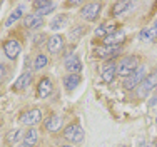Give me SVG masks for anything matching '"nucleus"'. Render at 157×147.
I'll return each instance as SVG.
<instances>
[{"label": "nucleus", "instance_id": "nucleus-1", "mask_svg": "<svg viewBox=\"0 0 157 147\" xmlns=\"http://www.w3.org/2000/svg\"><path fill=\"white\" fill-rule=\"evenodd\" d=\"M140 67V59L137 55H127L117 64V75L121 77H129Z\"/></svg>", "mask_w": 157, "mask_h": 147}, {"label": "nucleus", "instance_id": "nucleus-2", "mask_svg": "<svg viewBox=\"0 0 157 147\" xmlns=\"http://www.w3.org/2000/svg\"><path fill=\"white\" fill-rule=\"evenodd\" d=\"M100 10H102V5H100L99 2H90V3H87V5H84V9L80 10V15H82L84 20L94 22L100 15Z\"/></svg>", "mask_w": 157, "mask_h": 147}, {"label": "nucleus", "instance_id": "nucleus-3", "mask_svg": "<svg viewBox=\"0 0 157 147\" xmlns=\"http://www.w3.org/2000/svg\"><path fill=\"white\" fill-rule=\"evenodd\" d=\"M62 135H63V139H67L70 142H80L84 139V129L78 124H70V126H67L63 129Z\"/></svg>", "mask_w": 157, "mask_h": 147}, {"label": "nucleus", "instance_id": "nucleus-4", "mask_svg": "<svg viewBox=\"0 0 157 147\" xmlns=\"http://www.w3.org/2000/svg\"><path fill=\"white\" fill-rule=\"evenodd\" d=\"M20 124L22 126H37V124L42 120V112H40V109H30V110L24 112V114L20 115Z\"/></svg>", "mask_w": 157, "mask_h": 147}, {"label": "nucleus", "instance_id": "nucleus-5", "mask_svg": "<svg viewBox=\"0 0 157 147\" xmlns=\"http://www.w3.org/2000/svg\"><path fill=\"white\" fill-rule=\"evenodd\" d=\"M144 79H145V67L140 65L132 75H129L127 79H124V89L132 90L134 87H136V85L142 84V80H144Z\"/></svg>", "mask_w": 157, "mask_h": 147}, {"label": "nucleus", "instance_id": "nucleus-6", "mask_svg": "<svg viewBox=\"0 0 157 147\" xmlns=\"http://www.w3.org/2000/svg\"><path fill=\"white\" fill-rule=\"evenodd\" d=\"M155 85H157V72L145 75V79L142 80V84L139 87V95H147V94L151 92Z\"/></svg>", "mask_w": 157, "mask_h": 147}, {"label": "nucleus", "instance_id": "nucleus-7", "mask_svg": "<svg viewBox=\"0 0 157 147\" xmlns=\"http://www.w3.org/2000/svg\"><path fill=\"white\" fill-rule=\"evenodd\" d=\"M122 45H105V47H99L95 48L97 52V57L100 59H114L115 55H119Z\"/></svg>", "mask_w": 157, "mask_h": 147}, {"label": "nucleus", "instance_id": "nucleus-8", "mask_svg": "<svg viewBox=\"0 0 157 147\" xmlns=\"http://www.w3.org/2000/svg\"><path fill=\"white\" fill-rule=\"evenodd\" d=\"M3 52H5V55L10 60H15L18 55H20L22 47H20V44H18L17 40H7V42L3 44Z\"/></svg>", "mask_w": 157, "mask_h": 147}, {"label": "nucleus", "instance_id": "nucleus-9", "mask_svg": "<svg viewBox=\"0 0 157 147\" xmlns=\"http://www.w3.org/2000/svg\"><path fill=\"white\" fill-rule=\"evenodd\" d=\"M52 94V82L48 77H44L42 80L39 82V87H37V95L40 97V99H45Z\"/></svg>", "mask_w": 157, "mask_h": 147}, {"label": "nucleus", "instance_id": "nucleus-10", "mask_svg": "<svg viewBox=\"0 0 157 147\" xmlns=\"http://www.w3.org/2000/svg\"><path fill=\"white\" fill-rule=\"evenodd\" d=\"M124 40H125V32H124V30H121V29H117L112 35H109V37L104 39V44H105V45H122V44H124Z\"/></svg>", "mask_w": 157, "mask_h": 147}, {"label": "nucleus", "instance_id": "nucleus-11", "mask_svg": "<svg viewBox=\"0 0 157 147\" xmlns=\"http://www.w3.org/2000/svg\"><path fill=\"white\" fill-rule=\"evenodd\" d=\"M24 25L27 29H40L44 25V17H40L37 14H30L24 18Z\"/></svg>", "mask_w": 157, "mask_h": 147}, {"label": "nucleus", "instance_id": "nucleus-12", "mask_svg": "<svg viewBox=\"0 0 157 147\" xmlns=\"http://www.w3.org/2000/svg\"><path fill=\"white\" fill-rule=\"evenodd\" d=\"M63 47V39L62 35H52L48 37V42H47V48L48 52H52V54H57V52H60Z\"/></svg>", "mask_w": 157, "mask_h": 147}, {"label": "nucleus", "instance_id": "nucleus-13", "mask_svg": "<svg viewBox=\"0 0 157 147\" xmlns=\"http://www.w3.org/2000/svg\"><path fill=\"white\" fill-rule=\"evenodd\" d=\"M33 9H35V14L44 17V15L50 14L52 10L55 9V2H35L33 3Z\"/></svg>", "mask_w": 157, "mask_h": 147}, {"label": "nucleus", "instance_id": "nucleus-14", "mask_svg": "<svg viewBox=\"0 0 157 147\" xmlns=\"http://www.w3.org/2000/svg\"><path fill=\"white\" fill-rule=\"evenodd\" d=\"M44 127L48 130V132H57L59 129L62 127V119L59 117V115H50V117L45 119V122H44Z\"/></svg>", "mask_w": 157, "mask_h": 147}, {"label": "nucleus", "instance_id": "nucleus-15", "mask_svg": "<svg viewBox=\"0 0 157 147\" xmlns=\"http://www.w3.org/2000/svg\"><path fill=\"white\" fill-rule=\"evenodd\" d=\"M65 70L69 74H78V72H80V70H82V64H80V60H78V57L70 55V57L65 60Z\"/></svg>", "mask_w": 157, "mask_h": 147}, {"label": "nucleus", "instance_id": "nucleus-16", "mask_svg": "<svg viewBox=\"0 0 157 147\" xmlns=\"http://www.w3.org/2000/svg\"><path fill=\"white\" fill-rule=\"evenodd\" d=\"M115 75H117V67H115L112 62L107 64L105 67H102V80L105 82V84H110V82L115 79Z\"/></svg>", "mask_w": 157, "mask_h": 147}, {"label": "nucleus", "instance_id": "nucleus-17", "mask_svg": "<svg viewBox=\"0 0 157 147\" xmlns=\"http://www.w3.org/2000/svg\"><path fill=\"white\" fill-rule=\"evenodd\" d=\"M78 84H80V75L78 74H69L63 77V87H65V90H69V92L75 90V87Z\"/></svg>", "mask_w": 157, "mask_h": 147}, {"label": "nucleus", "instance_id": "nucleus-18", "mask_svg": "<svg viewBox=\"0 0 157 147\" xmlns=\"http://www.w3.org/2000/svg\"><path fill=\"white\" fill-rule=\"evenodd\" d=\"M39 142V132H37V129H29L27 132H25L24 135V145H27V147H33Z\"/></svg>", "mask_w": 157, "mask_h": 147}, {"label": "nucleus", "instance_id": "nucleus-19", "mask_svg": "<svg viewBox=\"0 0 157 147\" xmlns=\"http://www.w3.org/2000/svg\"><path fill=\"white\" fill-rule=\"evenodd\" d=\"M32 82V72H25L22 74L20 77L15 80V84H13V90H20V89H25L29 84Z\"/></svg>", "mask_w": 157, "mask_h": 147}, {"label": "nucleus", "instance_id": "nucleus-20", "mask_svg": "<svg viewBox=\"0 0 157 147\" xmlns=\"http://www.w3.org/2000/svg\"><path fill=\"white\" fill-rule=\"evenodd\" d=\"M115 30H117V27H115V25L105 24V25H100V27H97V29H95V35H97V37H102V39H105V37L112 35V33H114Z\"/></svg>", "mask_w": 157, "mask_h": 147}, {"label": "nucleus", "instance_id": "nucleus-21", "mask_svg": "<svg viewBox=\"0 0 157 147\" xmlns=\"http://www.w3.org/2000/svg\"><path fill=\"white\" fill-rule=\"evenodd\" d=\"M130 7H132L130 2H117L114 7H112V15H121L124 12H129Z\"/></svg>", "mask_w": 157, "mask_h": 147}, {"label": "nucleus", "instance_id": "nucleus-22", "mask_svg": "<svg viewBox=\"0 0 157 147\" xmlns=\"http://www.w3.org/2000/svg\"><path fill=\"white\" fill-rule=\"evenodd\" d=\"M65 24H67V15H59L57 18H54V20L50 22V29L52 30H59V29H62Z\"/></svg>", "mask_w": 157, "mask_h": 147}, {"label": "nucleus", "instance_id": "nucleus-23", "mask_svg": "<svg viewBox=\"0 0 157 147\" xmlns=\"http://www.w3.org/2000/svg\"><path fill=\"white\" fill-rule=\"evenodd\" d=\"M22 132H24V130H20V129L10 130V132L7 134V142H9V144H15L17 141H20V139H22Z\"/></svg>", "mask_w": 157, "mask_h": 147}, {"label": "nucleus", "instance_id": "nucleus-24", "mask_svg": "<svg viewBox=\"0 0 157 147\" xmlns=\"http://www.w3.org/2000/svg\"><path fill=\"white\" fill-rule=\"evenodd\" d=\"M22 12H24V10H22L20 7H18V9H15V10H13V12H10L9 18H7V22H5V25H7V27H10V25H12L13 22H17L18 18L22 17Z\"/></svg>", "mask_w": 157, "mask_h": 147}, {"label": "nucleus", "instance_id": "nucleus-25", "mask_svg": "<svg viewBox=\"0 0 157 147\" xmlns=\"http://www.w3.org/2000/svg\"><path fill=\"white\" fill-rule=\"evenodd\" d=\"M47 62H48V60H47V57H45L44 54L37 55V57H35V60H33V69H35V70H40V69H44V67L47 65Z\"/></svg>", "mask_w": 157, "mask_h": 147}, {"label": "nucleus", "instance_id": "nucleus-26", "mask_svg": "<svg viewBox=\"0 0 157 147\" xmlns=\"http://www.w3.org/2000/svg\"><path fill=\"white\" fill-rule=\"evenodd\" d=\"M157 35V30L152 27V29H144L140 32V39L142 40H151V39H154V37Z\"/></svg>", "mask_w": 157, "mask_h": 147}, {"label": "nucleus", "instance_id": "nucleus-27", "mask_svg": "<svg viewBox=\"0 0 157 147\" xmlns=\"http://www.w3.org/2000/svg\"><path fill=\"white\" fill-rule=\"evenodd\" d=\"M84 33V29L82 27H77V30L74 29V30H70V40H78V37Z\"/></svg>", "mask_w": 157, "mask_h": 147}, {"label": "nucleus", "instance_id": "nucleus-28", "mask_svg": "<svg viewBox=\"0 0 157 147\" xmlns=\"http://www.w3.org/2000/svg\"><path fill=\"white\" fill-rule=\"evenodd\" d=\"M7 74H9V69H7V65L0 64V82H2L3 79H7Z\"/></svg>", "mask_w": 157, "mask_h": 147}, {"label": "nucleus", "instance_id": "nucleus-29", "mask_svg": "<svg viewBox=\"0 0 157 147\" xmlns=\"http://www.w3.org/2000/svg\"><path fill=\"white\" fill-rule=\"evenodd\" d=\"M154 29H155V30H157V20H155V22H154Z\"/></svg>", "mask_w": 157, "mask_h": 147}, {"label": "nucleus", "instance_id": "nucleus-30", "mask_svg": "<svg viewBox=\"0 0 157 147\" xmlns=\"http://www.w3.org/2000/svg\"><path fill=\"white\" fill-rule=\"evenodd\" d=\"M18 147H27V145H18Z\"/></svg>", "mask_w": 157, "mask_h": 147}, {"label": "nucleus", "instance_id": "nucleus-31", "mask_svg": "<svg viewBox=\"0 0 157 147\" xmlns=\"http://www.w3.org/2000/svg\"><path fill=\"white\" fill-rule=\"evenodd\" d=\"M65 147H72V145H65Z\"/></svg>", "mask_w": 157, "mask_h": 147}]
</instances>
